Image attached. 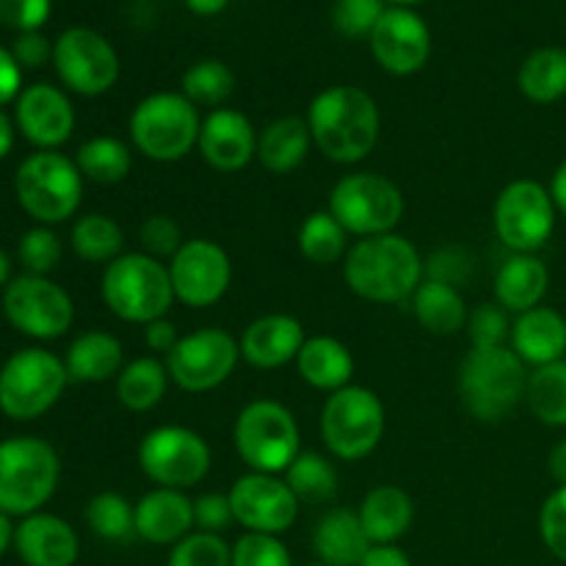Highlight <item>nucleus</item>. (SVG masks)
<instances>
[{"label":"nucleus","instance_id":"nucleus-20","mask_svg":"<svg viewBox=\"0 0 566 566\" xmlns=\"http://www.w3.org/2000/svg\"><path fill=\"white\" fill-rule=\"evenodd\" d=\"M75 105L64 88L53 83H33L22 88L14 105V125L20 136L36 149H59L75 133Z\"/></svg>","mask_w":566,"mask_h":566},{"label":"nucleus","instance_id":"nucleus-1","mask_svg":"<svg viewBox=\"0 0 566 566\" xmlns=\"http://www.w3.org/2000/svg\"><path fill=\"white\" fill-rule=\"evenodd\" d=\"M304 119L313 147L340 166L363 164L381 136V114L374 94L346 83L315 94Z\"/></svg>","mask_w":566,"mask_h":566},{"label":"nucleus","instance_id":"nucleus-47","mask_svg":"<svg viewBox=\"0 0 566 566\" xmlns=\"http://www.w3.org/2000/svg\"><path fill=\"white\" fill-rule=\"evenodd\" d=\"M232 566H293V558L280 536L241 534L232 545Z\"/></svg>","mask_w":566,"mask_h":566},{"label":"nucleus","instance_id":"nucleus-15","mask_svg":"<svg viewBox=\"0 0 566 566\" xmlns=\"http://www.w3.org/2000/svg\"><path fill=\"white\" fill-rule=\"evenodd\" d=\"M3 315L20 335L33 340H59L72 329L75 304L50 276L20 274L3 287Z\"/></svg>","mask_w":566,"mask_h":566},{"label":"nucleus","instance_id":"nucleus-51","mask_svg":"<svg viewBox=\"0 0 566 566\" xmlns=\"http://www.w3.org/2000/svg\"><path fill=\"white\" fill-rule=\"evenodd\" d=\"M53 0H0V25L17 33L39 31L50 20Z\"/></svg>","mask_w":566,"mask_h":566},{"label":"nucleus","instance_id":"nucleus-38","mask_svg":"<svg viewBox=\"0 0 566 566\" xmlns=\"http://www.w3.org/2000/svg\"><path fill=\"white\" fill-rule=\"evenodd\" d=\"M525 401L539 423L566 429V359L534 368L528 376Z\"/></svg>","mask_w":566,"mask_h":566},{"label":"nucleus","instance_id":"nucleus-12","mask_svg":"<svg viewBox=\"0 0 566 566\" xmlns=\"http://www.w3.org/2000/svg\"><path fill=\"white\" fill-rule=\"evenodd\" d=\"M138 468L164 490H191L208 479L213 451L199 431L188 426H155L138 442Z\"/></svg>","mask_w":566,"mask_h":566},{"label":"nucleus","instance_id":"nucleus-2","mask_svg":"<svg viewBox=\"0 0 566 566\" xmlns=\"http://www.w3.org/2000/svg\"><path fill=\"white\" fill-rule=\"evenodd\" d=\"M343 280L354 296L374 304H401L426 280V260L398 232L359 238L343 260Z\"/></svg>","mask_w":566,"mask_h":566},{"label":"nucleus","instance_id":"nucleus-27","mask_svg":"<svg viewBox=\"0 0 566 566\" xmlns=\"http://www.w3.org/2000/svg\"><path fill=\"white\" fill-rule=\"evenodd\" d=\"M547 287H551V271L536 254H512L497 269L492 291H495V302L506 313L523 315L542 307Z\"/></svg>","mask_w":566,"mask_h":566},{"label":"nucleus","instance_id":"nucleus-54","mask_svg":"<svg viewBox=\"0 0 566 566\" xmlns=\"http://www.w3.org/2000/svg\"><path fill=\"white\" fill-rule=\"evenodd\" d=\"M22 94V66L17 64L14 53L0 44V108L17 103Z\"/></svg>","mask_w":566,"mask_h":566},{"label":"nucleus","instance_id":"nucleus-16","mask_svg":"<svg viewBox=\"0 0 566 566\" xmlns=\"http://www.w3.org/2000/svg\"><path fill=\"white\" fill-rule=\"evenodd\" d=\"M53 66L59 81L81 97H99L119 81V53L94 28H66L53 42Z\"/></svg>","mask_w":566,"mask_h":566},{"label":"nucleus","instance_id":"nucleus-56","mask_svg":"<svg viewBox=\"0 0 566 566\" xmlns=\"http://www.w3.org/2000/svg\"><path fill=\"white\" fill-rule=\"evenodd\" d=\"M547 470H551L558 486H566V440L553 446L551 457H547Z\"/></svg>","mask_w":566,"mask_h":566},{"label":"nucleus","instance_id":"nucleus-52","mask_svg":"<svg viewBox=\"0 0 566 566\" xmlns=\"http://www.w3.org/2000/svg\"><path fill=\"white\" fill-rule=\"evenodd\" d=\"M11 53H14L17 64L25 66V70H39L48 61H53V44L44 36L42 31H28L17 33L14 44H11Z\"/></svg>","mask_w":566,"mask_h":566},{"label":"nucleus","instance_id":"nucleus-17","mask_svg":"<svg viewBox=\"0 0 566 566\" xmlns=\"http://www.w3.org/2000/svg\"><path fill=\"white\" fill-rule=\"evenodd\" d=\"M175 298L186 307L208 310L227 296L232 285V260L210 238H191L169 260Z\"/></svg>","mask_w":566,"mask_h":566},{"label":"nucleus","instance_id":"nucleus-46","mask_svg":"<svg viewBox=\"0 0 566 566\" xmlns=\"http://www.w3.org/2000/svg\"><path fill=\"white\" fill-rule=\"evenodd\" d=\"M182 243H186L182 227L166 213L147 216L142 227H138V247H142V252L149 254V258L164 260V263H169L180 252Z\"/></svg>","mask_w":566,"mask_h":566},{"label":"nucleus","instance_id":"nucleus-37","mask_svg":"<svg viewBox=\"0 0 566 566\" xmlns=\"http://www.w3.org/2000/svg\"><path fill=\"white\" fill-rule=\"evenodd\" d=\"M296 247L307 263L332 265L343 263L348 254V232L329 210H315L298 224Z\"/></svg>","mask_w":566,"mask_h":566},{"label":"nucleus","instance_id":"nucleus-22","mask_svg":"<svg viewBox=\"0 0 566 566\" xmlns=\"http://www.w3.org/2000/svg\"><path fill=\"white\" fill-rule=\"evenodd\" d=\"M307 343L302 321L287 313H265L254 318L241 335V357L258 370H276L296 363Z\"/></svg>","mask_w":566,"mask_h":566},{"label":"nucleus","instance_id":"nucleus-31","mask_svg":"<svg viewBox=\"0 0 566 566\" xmlns=\"http://www.w3.org/2000/svg\"><path fill=\"white\" fill-rule=\"evenodd\" d=\"M313 147L307 119L302 116H280L260 130L258 160L271 175H291L307 158Z\"/></svg>","mask_w":566,"mask_h":566},{"label":"nucleus","instance_id":"nucleus-35","mask_svg":"<svg viewBox=\"0 0 566 566\" xmlns=\"http://www.w3.org/2000/svg\"><path fill=\"white\" fill-rule=\"evenodd\" d=\"M70 247L83 263L108 265L125 254V232L108 213H86L72 224Z\"/></svg>","mask_w":566,"mask_h":566},{"label":"nucleus","instance_id":"nucleus-55","mask_svg":"<svg viewBox=\"0 0 566 566\" xmlns=\"http://www.w3.org/2000/svg\"><path fill=\"white\" fill-rule=\"evenodd\" d=\"M359 566H412V558L398 545H370Z\"/></svg>","mask_w":566,"mask_h":566},{"label":"nucleus","instance_id":"nucleus-39","mask_svg":"<svg viewBox=\"0 0 566 566\" xmlns=\"http://www.w3.org/2000/svg\"><path fill=\"white\" fill-rule=\"evenodd\" d=\"M83 517H86L88 531L103 542L122 545L136 536V503H130L119 492H97L86 503Z\"/></svg>","mask_w":566,"mask_h":566},{"label":"nucleus","instance_id":"nucleus-36","mask_svg":"<svg viewBox=\"0 0 566 566\" xmlns=\"http://www.w3.org/2000/svg\"><path fill=\"white\" fill-rule=\"evenodd\" d=\"M75 164L83 180L99 182V186H116L127 180L133 169L130 144L116 136H94L83 142L75 153Z\"/></svg>","mask_w":566,"mask_h":566},{"label":"nucleus","instance_id":"nucleus-23","mask_svg":"<svg viewBox=\"0 0 566 566\" xmlns=\"http://www.w3.org/2000/svg\"><path fill=\"white\" fill-rule=\"evenodd\" d=\"M14 551L25 566H75L81 539L66 520L36 512L17 525Z\"/></svg>","mask_w":566,"mask_h":566},{"label":"nucleus","instance_id":"nucleus-24","mask_svg":"<svg viewBox=\"0 0 566 566\" xmlns=\"http://www.w3.org/2000/svg\"><path fill=\"white\" fill-rule=\"evenodd\" d=\"M193 525V497L180 490L153 486L136 501V536L158 547H175L186 539Z\"/></svg>","mask_w":566,"mask_h":566},{"label":"nucleus","instance_id":"nucleus-63","mask_svg":"<svg viewBox=\"0 0 566 566\" xmlns=\"http://www.w3.org/2000/svg\"><path fill=\"white\" fill-rule=\"evenodd\" d=\"M304 566H326V564H321V562H315V564H304Z\"/></svg>","mask_w":566,"mask_h":566},{"label":"nucleus","instance_id":"nucleus-48","mask_svg":"<svg viewBox=\"0 0 566 566\" xmlns=\"http://www.w3.org/2000/svg\"><path fill=\"white\" fill-rule=\"evenodd\" d=\"M475 258L464 247H442L431 252L426 260V280L446 282L462 291L470 280H473Z\"/></svg>","mask_w":566,"mask_h":566},{"label":"nucleus","instance_id":"nucleus-43","mask_svg":"<svg viewBox=\"0 0 566 566\" xmlns=\"http://www.w3.org/2000/svg\"><path fill=\"white\" fill-rule=\"evenodd\" d=\"M61 254H64V247H61V238L55 235L53 227L36 224L20 238V247H17V258H20L25 274L48 276L50 271L59 269Z\"/></svg>","mask_w":566,"mask_h":566},{"label":"nucleus","instance_id":"nucleus-32","mask_svg":"<svg viewBox=\"0 0 566 566\" xmlns=\"http://www.w3.org/2000/svg\"><path fill=\"white\" fill-rule=\"evenodd\" d=\"M409 302H412L415 318L429 335L453 337L468 326V302L459 287L446 285V282L423 280Z\"/></svg>","mask_w":566,"mask_h":566},{"label":"nucleus","instance_id":"nucleus-11","mask_svg":"<svg viewBox=\"0 0 566 566\" xmlns=\"http://www.w3.org/2000/svg\"><path fill=\"white\" fill-rule=\"evenodd\" d=\"M326 210L340 221L348 235L359 241V238L396 232L407 202L401 188L390 177L379 171H352L332 186Z\"/></svg>","mask_w":566,"mask_h":566},{"label":"nucleus","instance_id":"nucleus-53","mask_svg":"<svg viewBox=\"0 0 566 566\" xmlns=\"http://www.w3.org/2000/svg\"><path fill=\"white\" fill-rule=\"evenodd\" d=\"M142 332H144V346H147V352L153 354V357H169L171 352H175V346L177 343H180V329H177V324L175 321L169 318V315H166V318H158V321H153V324H147V326H142Z\"/></svg>","mask_w":566,"mask_h":566},{"label":"nucleus","instance_id":"nucleus-14","mask_svg":"<svg viewBox=\"0 0 566 566\" xmlns=\"http://www.w3.org/2000/svg\"><path fill=\"white\" fill-rule=\"evenodd\" d=\"M556 202L551 188L536 180H512L495 199L492 227L512 254H536L556 230Z\"/></svg>","mask_w":566,"mask_h":566},{"label":"nucleus","instance_id":"nucleus-44","mask_svg":"<svg viewBox=\"0 0 566 566\" xmlns=\"http://www.w3.org/2000/svg\"><path fill=\"white\" fill-rule=\"evenodd\" d=\"M464 329H468L470 348H501L509 346L512 321H509V313L501 304L490 302L470 310L468 326H464Z\"/></svg>","mask_w":566,"mask_h":566},{"label":"nucleus","instance_id":"nucleus-62","mask_svg":"<svg viewBox=\"0 0 566 566\" xmlns=\"http://www.w3.org/2000/svg\"><path fill=\"white\" fill-rule=\"evenodd\" d=\"M390 6H403V9H412V6L423 3V0H387Z\"/></svg>","mask_w":566,"mask_h":566},{"label":"nucleus","instance_id":"nucleus-10","mask_svg":"<svg viewBox=\"0 0 566 566\" xmlns=\"http://www.w3.org/2000/svg\"><path fill=\"white\" fill-rule=\"evenodd\" d=\"M70 385L64 359L48 348H20L0 368V412L17 423L48 415Z\"/></svg>","mask_w":566,"mask_h":566},{"label":"nucleus","instance_id":"nucleus-4","mask_svg":"<svg viewBox=\"0 0 566 566\" xmlns=\"http://www.w3.org/2000/svg\"><path fill=\"white\" fill-rule=\"evenodd\" d=\"M528 376V365L512 346L470 348L459 365V396L475 420L501 423L525 398Z\"/></svg>","mask_w":566,"mask_h":566},{"label":"nucleus","instance_id":"nucleus-29","mask_svg":"<svg viewBox=\"0 0 566 566\" xmlns=\"http://www.w3.org/2000/svg\"><path fill=\"white\" fill-rule=\"evenodd\" d=\"M64 365L72 381H83V385L116 381V376L125 368V348H122L119 337L111 332L88 329L70 343Z\"/></svg>","mask_w":566,"mask_h":566},{"label":"nucleus","instance_id":"nucleus-59","mask_svg":"<svg viewBox=\"0 0 566 566\" xmlns=\"http://www.w3.org/2000/svg\"><path fill=\"white\" fill-rule=\"evenodd\" d=\"M14 136H17L14 119H9V116L0 111V160H3L6 155L11 153V147H14Z\"/></svg>","mask_w":566,"mask_h":566},{"label":"nucleus","instance_id":"nucleus-26","mask_svg":"<svg viewBox=\"0 0 566 566\" xmlns=\"http://www.w3.org/2000/svg\"><path fill=\"white\" fill-rule=\"evenodd\" d=\"M357 514L370 545H398L415 523V501L401 486L379 484L363 497Z\"/></svg>","mask_w":566,"mask_h":566},{"label":"nucleus","instance_id":"nucleus-49","mask_svg":"<svg viewBox=\"0 0 566 566\" xmlns=\"http://www.w3.org/2000/svg\"><path fill=\"white\" fill-rule=\"evenodd\" d=\"M539 536L547 551L566 564V486H556L542 503Z\"/></svg>","mask_w":566,"mask_h":566},{"label":"nucleus","instance_id":"nucleus-19","mask_svg":"<svg viewBox=\"0 0 566 566\" xmlns=\"http://www.w3.org/2000/svg\"><path fill=\"white\" fill-rule=\"evenodd\" d=\"M376 64L396 77H409L431 59V31L415 9L387 6L368 36Z\"/></svg>","mask_w":566,"mask_h":566},{"label":"nucleus","instance_id":"nucleus-33","mask_svg":"<svg viewBox=\"0 0 566 566\" xmlns=\"http://www.w3.org/2000/svg\"><path fill=\"white\" fill-rule=\"evenodd\" d=\"M169 368H166L164 359L147 354V357L125 363L122 374L116 376V398L127 412L144 415L160 407V401L169 392Z\"/></svg>","mask_w":566,"mask_h":566},{"label":"nucleus","instance_id":"nucleus-50","mask_svg":"<svg viewBox=\"0 0 566 566\" xmlns=\"http://www.w3.org/2000/svg\"><path fill=\"white\" fill-rule=\"evenodd\" d=\"M193 525L205 534H224L235 525L230 492H205L193 497Z\"/></svg>","mask_w":566,"mask_h":566},{"label":"nucleus","instance_id":"nucleus-42","mask_svg":"<svg viewBox=\"0 0 566 566\" xmlns=\"http://www.w3.org/2000/svg\"><path fill=\"white\" fill-rule=\"evenodd\" d=\"M166 566H232V545L219 534L191 531L171 547Z\"/></svg>","mask_w":566,"mask_h":566},{"label":"nucleus","instance_id":"nucleus-5","mask_svg":"<svg viewBox=\"0 0 566 566\" xmlns=\"http://www.w3.org/2000/svg\"><path fill=\"white\" fill-rule=\"evenodd\" d=\"M130 144L155 164H177L197 149L202 133L199 108L182 92H153L127 119Z\"/></svg>","mask_w":566,"mask_h":566},{"label":"nucleus","instance_id":"nucleus-34","mask_svg":"<svg viewBox=\"0 0 566 566\" xmlns=\"http://www.w3.org/2000/svg\"><path fill=\"white\" fill-rule=\"evenodd\" d=\"M517 86L536 105H551L566 97V50L539 48L520 64Z\"/></svg>","mask_w":566,"mask_h":566},{"label":"nucleus","instance_id":"nucleus-45","mask_svg":"<svg viewBox=\"0 0 566 566\" xmlns=\"http://www.w3.org/2000/svg\"><path fill=\"white\" fill-rule=\"evenodd\" d=\"M387 11V0H335L332 22L346 39H368Z\"/></svg>","mask_w":566,"mask_h":566},{"label":"nucleus","instance_id":"nucleus-7","mask_svg":"<svg viewBox=\"0 0 566 566\" xmlns=\"http://www.w3.org/2000/svg\"><path fill=\"white\" fill-rule=\"evenodd\" d=\"M232 446L249 473L285 475L293 459L304 451L298 420L285 403L258 398L238 412Z\"/></svg>","mask_w":566,"mask_h":566},{"label":"nucleus","instance_id":"nucleus-30","mask_svg":"<svg viewBox=\"0 0 566 566\" xmlns=\"http://www.w3.org/2000/svg\"><path fill=\"white\" fill-rule=\"evenodd\" d=\"M313 551L326 566H359L370 551L359 514L352 509H332L313 531Z\"/></svg>","mask_w":566,"mask_h":566},{"label":"nucleus","instance_id":"nucleus-40","mask_svg":"<svg viewBox=\"0 0 566 566\" xmlns=\"http://www.w3.org/2000/svg\"><path fill=\"white\" fill-rule=\"evenodd\" d=\"M180 92L202 108H224L227 99L235 92V72L219 59H202L182 72Z\"/></svg>","mask_w":566,"mask_h":566},{"label":"nucleus","instance_id":"nucleus-6","mask_svg":"<svg viewBox=\"0 0 566 566\" xmlns=\"http://www.w3.org/2000/svg\"><path fill=\"white\" fill-rule=\"evenodd\" d=\"M61 481L59 451L42 437L0 442V512L28 517L42 512Z\"/></svg>","mask_w":566,"mask_h":566},{"label":"nucleus","instance_id":"nucleus-3","mask_svg":"<svg viewBox=\"0 0 566 566\" xmlns=\"http://www.w3.org/2000/svg\"><path fill=\"white\" fill-rule=\"evenodd\" d=\"M99 296L116 318L138 326L166 318L177 302L169 263L149 258L142 249L125 252L105 265L99 276Z\"/></svg>","mask_w":566,"mask_h":566},{"label":"nucleus","instance_id":"nucleus-60","mask_svg":"<svg viewBox=\"0 0 566 566\" xmlns=\"http://www.w3.org/2000/svg\"><path fill=\"white\" fill-rule=\"evenodd\" d=\"M14 531H17V525L11 523L9 514L0 512V558H3L6 551L14 545Z\"/></svg>","mask_w":566,"mask_h":566},{"label":"nucleus","instance_id":"nucleus-57","mask_svg":"<svg viewBox=\"0 0 566 566\" xmlns=\"http://www.w3.org/2000/svg\"><path fill=\"white\" fill-rule=\"evenodd\" d=\"M182 3L197 17H216L230 6V0H182Z\"/></svg>","mask_w":566,"mask_h":566},{"label":"nucleus","instance_id":"nucleus-8","mask_svg":"<svg viewBox=\"0 0 566 566\" xmlns=\"http://www.w3.org/2000/svg\"><path fill=\"white\" fill-rule=\"evenodd\" d=\"M83 175L75 158L59 149H39L28 155L14 175V193L20 208L36 224H64L81 210Z\"/></svg>","mask_w":566,"mask_h":566},{"label":"nucleus","instance_id":"nucleus-13","mask_svg":"<svg viewBox=\"0 0 566 566\" xmlns=\"http://www.w3.org/2000/svg\"><path fill=\"white\" fill-rule=\"evenodd\" d=\"M241 359V340L232 332L202 326L182 335L164 363L177 390L202 396L227 385Z\"/></svg>","mask_w":566,"mask_h":566},{"label":"nucleus","instance_id":"nucleus-9","mask_svg":"<svg viewBox=\"0 0 566 566\" xmlns=\"http://www.w3.org/2000/svg\"><path fill=\"white\" fill-rule=\"evenodd\" d=\"M318 429L329 457L340 462H363L379 448L385 437V403L370 387L348 385L326 396Z\"/></svg>","mask_w":566,"mask_h":566},{"label":"nucleus","instance_id":"nucleus-21","mask_svg":"<svg viewBox=\"0 0 566 566\" xmlns=\"http://www.w3.org/2000/svg\"><path fill=\"white\" fill-rule=\"evenodd\" d=\"M258 127L247 114L232 108H216L202 119L199 155L210 169L221 175H235L258 158Z\"/></svg>","mask_w":566,"mask_h":566},{"label":"nucleus","instance_id":"nucleus-28","mask_svg":"<svg viewBox=\"0 0 566 566\" xmlns=\"http://www.w3.org/2000/svg\"><path fill=\"white\" fill-rule=\"evenodd\" d=\"M296 370L304 385L332 396V392L354 385V354L337 337L313 335L298 352Z\"/></svg>","mask_w":566,"mask_h":566},{"label":"nucleus","instance_id":"nucleus-58","mask_svg":"<svg viewBox=\"0 0 566 566\" xmlns=\"http://www.w3.org/2000/svg\"><path fill=\"white\" fill-rule=\"evenodd\" d=\"M551 197H553V202H556L558 213L566 216V160H564L562 166H558L556 175H553Z\"/></svg>","mask_w":566,"mask_h":566},{"label":"nucleus","instance_id":"nucleus-18","mask_svg":"<svg viewBox=\"0 0 566 566\" xmlns=\"http://www.w3.org/2000/svg\"><path fill=\"white\" fill-rule=\"evenodd\" d=\"M230 503L235 525L243 534L282 536L296 525L302 501L280 475L247 473L230 486Z\"/></svg>","mask_w":566,"mask_h":566},{"label":"nucleus","instance_id":"nucleus-41","mask_svg":"<svg viewBox=\"0 0 566 566\" xmlns=\"http://www.w3.org/2000/svg\"><path fill=\"white\" fill-rule=\"evenodd\" d=\"M285 484L291 486L298 501L324 503L337 492V470L329 457L318 451H302L285 470Z\"/></svg>","mask_w":566,"mask_h":566},{"label":"nucleus","instance_id":"nucleus-61","mask_svg":"<svg viewBox=\"0 0 566 566\" xmlns=\"http://www.w3.org/2000/svg\"><path fill=\"white\" fill-rule=\"evenodd\" d=\"M11 282V260L9 254L0 249V287H6Z\"/></svg>","mask_w":566,"mask_h":566},{"label":"nucleus","instance_id":"nucleus-25","mask_svg":"<svg viewBox=\"0 0 566 566\" xmlns=\"http://www.w3.org/2000/svg\"><path fill=\"white\" fill-rule=\"evenodd\" d=\"M509 346L531 368L566 359V318L545 304L528 310L512 324Z\"/></svg>","mask_w":566,"mask_h":566}]
</instances>
